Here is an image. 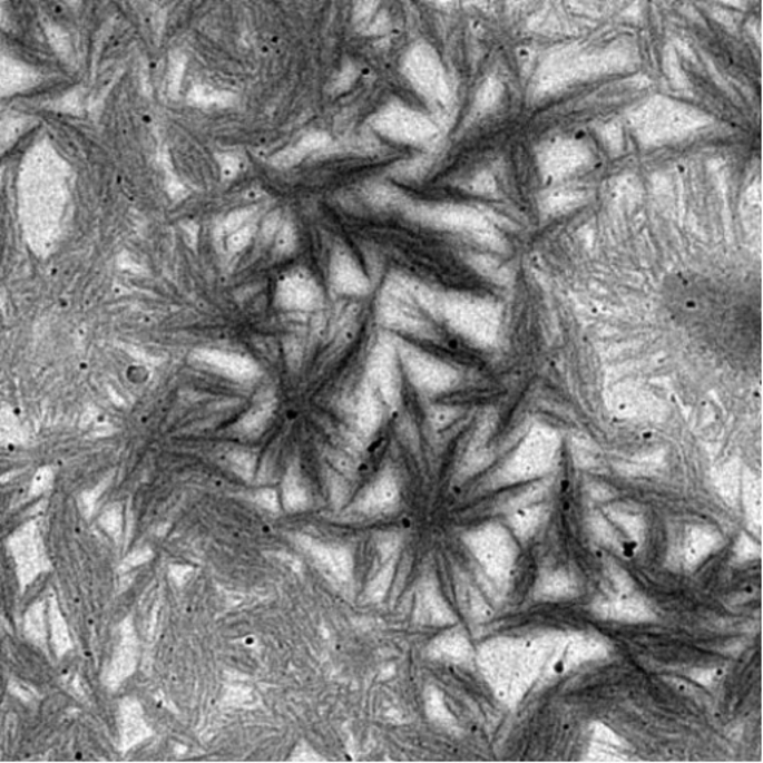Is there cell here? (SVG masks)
I'll use <instances>...</instances> for the list:
<instances>
[{
    "label": "cell",
    "instance_id": "obj_2",
    "mask_svg": "<svg viewBox=\"0 0 763 763\" xmlns=\"http://www.w3.org/2000/svg\"><path fill=\"white\" fill-rule=\"evenodd\" d=\"M303 546L322 567L338 576L339 579L346 580L351 576L352 558L346 550L326 548V546L311 540H304Z\"/></svg>",
    "mask_w": 763,
    "mask_h": 763
},
{
    "label": "cell",
    "instance_id": "obj_4",
    "mask_svg": "<svg viewBox=\"0 0 763 763\" xmlns=\"http://www.w3.org/2000/svg\"><path fill=\"white\" fill-rule=\"evenodd\" d=\"M284 500L286 509L288 510H302L307 505L306 491H304V488L300 485V480L297 476H295L294 469H291L290 473L286 475Z\"/></svg>",
    "mask_w": 763,
    "mask_h": 763
},
{
    "label": "cell",
    "instance_id": "obj_5",
    "mask_svg": "<svg viewBox=\"0 0 763 763\" xmlns=\"http://www.w3.org/2000/svg\"><path fill=\"white\" fill-rule=\"evenodd\" d=\"M390 577H391V568H387V570L383 571L382 575L378 577V580L374 581V584L372 585V588H370V597L381 598L382 595L385 594V590L388 588V584H390Z\"/></svg>",
    "mask_w": 763,
    "mask_h": 763
},
{
    "label": "cell",
    "instance_id": "obj_6",
    "mask_svg": "<svg viewBox=\"0 0 763 763\" xmlns=\"http://www.w3.org/2000/svg\"><path fill=\"white\" fill-rule=\"evenodd\" d=\"M257 502L258 505L266 507V509L268 510H277V497L276 493L273 491L260 492L257 496Z\"/></svg>",
    "mask_w": 763,
    "mask_h": 763
},
{
    "label": "cell",
    "instance_id": "obj_1",
    "mask_svg": "<svg viewBox=\"0 0 763 763\" xmlns=\"http://www.w3.org/2000/svg\"><path fill=\"white\" fill-rule=\"evenodd\" d=\"M413 157V149L385 143L365 151L322 154L290 166L246 158L245 166L281 219L309 214L322 203L359 197L370 185L385 183Z\"/></svg>",
    "mask_w": 763,
    "mask_h": 763
},
{
    "label": "cell",
    "instance_id": "obj_3",
    "mask_svg": "<svg viewBox=\"0 0 763 763\" xmlns=\"http://www.w3.org/2000/svg\"><path fill=\"white\" fill-rule=\"evenodd\" d=\"M397 496H399V491H397L395 480L390 476H383L365 493L361 509L369 511V513L390 509L391 506H394Z\"/></svg>",
    "mask_w": 763,
    "mask_h": 763
}]
</instances>
